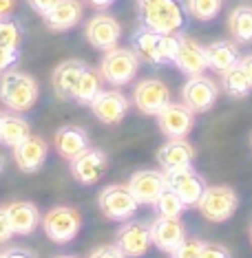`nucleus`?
<instances>
[{"mask_svg":"<svg viewBox=\"0 0 252 258\" xmlns=\"http://www.w3.org/2000/svg\"><path fill=\"white\" fill-rule=\"evenodd\" d=\"M40 89L38 82L29 73L22 71H5L0 75V102L11 113H27L38 104Z\"/></svg>","mask_w":252,"mask_h":258,"instance_id":"nucleus-1","label":"nucleus"},{"mask_svg":"<svg viewBox=\"0 0 252 258\" xmlns=\"http://www.w3.org/2000/svg\"><path fill=\"white\" fill-rule=\"evenodd\" d=\"M139 64H142V60L133 49L115 46L111 51H104V57L99 62V75L109 86L120 89V86H126L128 82H133V78L139 71Z\"/></svg>","mask_w":252,"mask_h":258,"instance_id":"nucleus-2","label":"nucleus"},{"mask_svg":"<svg viewBox=\"0 0 252 258\" xmlns=\"http://www.w3.org/2000/svg\"><path fill=\"white\" fill-rule=\"evenodd\" d=\"M144 27L157 33H179L186 20V9L179 0H157L153 5L137 7Z\"/></svg>","mask_w":252,"mask_h":258,"instance_id":"nucleus-3","label":"nucleus"},{"mask_svg":"<svg viewBox=\"0 0 252 258\" xmlns=\"http://www.w3.org/2000/svg\"><path fill=\"white\" fill-rule=\"evenodd\" d=\"M82 214L71 205H56L42 216V230L56 245H67L80 234Z\"/></svg>","mask_w":252,"mask_h":258,"instance_id":"nucleus-4","label":"nucleus"},{"mask_svg":"<svg viewBox=\"0 0 252 258\" xmlns=\"http://www.w3.org/2000/svg\"><path fill=\"white\" fill-rule=\"evenodd\" d=\"M197 208L204 219H208L210 223H224L237 212L239 197L228 185H210L204 190L201 199L197 201Z\"/></svg>","mask_w":252,"mask_h":258,"instance_id":"nucleus-5","label":"nucleus"},{"mask_svg":"<svg viewBox=\"0 0 252 258\" xmlns=\"http://www.w3.org/2000/svg\"><path fill=\"white\" fill-rule=\"evenodd\" d=\"M97 205L99 212L111 221H128L137 214L139 203L135 201V197L131 195L128 185H107L102 192L97 195Z\"/></svg>","mask_w":252,"mask_h":258,"instance_id":"nucleus-6","label":"nucleus"},{"mask_svg":"<svg viewBox=\"0 0 252 258\" xmlns=\"http://www.w3.org/2000/svg\"><path fill=\"white\" fill-rule=\"evenodd\" d=\"M164 177H166V187L168 190H173L175 195L184 201L186 208L197 205V201L204 195V190H206L204 177L201 174H197L195 170H192V166L177 168V170H166Z\"/></svg>","mask_w":252,"mask_h":258,"instance_id":"nucleus-7","label":"nucleus"},{"mask_svg":"<svg viewBox=\"0 0 252 258\" xmlns=\"http://www.w3.org/2000/svg\"><path fill=\"white\" fill-rule=\"evenodd\" d=\"M157 124L168 139H186L195 124V113L184 102H168L157 113Z\"/></svg>","mask_w":252,"mask_h":258,"instance_id":"nucleus-8","label":"nucleus"},{"mask_svg":"<svg viewBox=\"0 0 252 258\" xmlns=\"http://www.w3.org/2000/svg\"><path fill=\"white\" fill-rule=\"evenodd\" d=\"M217 97H219V89L217 84L206 75H195L188 78L186 84L181 86V102L188 106L192 113H208L215 106Z\"/></svg>","mask_w":252,"mask_h":258,"instance_id":"nucleus-9","label":"nucleus"},{"mask_svg":"<svg viewBox=\"0 0 252 258\" xmlns=\"http://www.w3.org/2000/svg\"><path fill=\"white\" fill-rule=\"evenodd\" d=\"M115 245L120 247V251L126 258H142V256H146L148 254V249H150V245H153L148 225H144L142 221L128 219L124 225L117 230Z\"/></svg>","mask_w":252,"mask_h":258,"instance_id":"nucleus-10","label":"nucleus"},{"mask_svg":"<svg viewBox=\"0 0 252 258\" xmlns=\"http://www.w3.org/2000/svg\"><path fill=\"white\" fill-rule=\"evenodd\" d=\"M91 113L95 115V119H99L107 126H117L122 119L126 117L131 102L126 99L124 93L115 91V89H102L95 95V99L91 102Z\"/></svg>","mask_w":252,"mask_h":258,"instance_id":"nucleus-11","label":"nucleus"},{"mask_svg":"<svg viewBox=\"0 0 252 258\" xmlns=\"http://www.w3.org/2000/svg\"><path fill=\"white\" fill-rule=\"evenodd\" d=\"M109 168V155L99 148H86L75 159H71V174L82 185H93L104 177Z\"/></svg>","mask_w":252,"mask_h":258,"instance_id":"nucleus-12","label":"nucleus"},{"mask_svg":"<svg viewBox=\"0 0 252 258\" xmlns=\"http://www.w3.org/2000/svg\"><path fill=\"white\" fill-rule=\"evenodd\" d=\"M84 36L93 49L111 51V49H115L117 42H120V38H122V25L109 14H95L89 22H86Z\"/></svg>","mask_w":252,"mask_h":258,"instance_id":"nucleus-13","label":"nucleus"},{"mask_svg":"<svg viewBox=\"0 0 252 258\" xmlns=\"http://www.w3.org/2000/svg\"><path fill=\"white\" fill-rule=\"evenodd\" d=\"M168 102H171V91H168V86L162 80H155V78L142 80V82H137L135 91H133V104L144 115L157 117V113Z\"/></svg>","mask_w":252,"mask_h":258,"instance_id":"nucleus-14","label":"nucleus"},{"mask_svg":"<svg viewBox=\"0 0 252 258\" xmlns=\"http://www.w3.org/2000/svg\"><path fill=\"white\" fill-rule=\"evenodd\" d=\"M126 185L139 205H153L157 197L166 190V177L160 170H137L131 174Z\"/></svg>","mask_w":252,"mask_h":258,"instance_id":"nucleus-15","label":"nucleus"},{"mask_svg":"<svg viewBox=\"0 0 252 258\" xmlns=\"http://www.w3.org/2000/svg\"><path fill=\"white\" fill-rule=\"evenodd\" d=\"M150 240L160 251L171 254L186 240V227L179 219H171V216H160L148 225Z\"/></svg>","mask_w":252,"mask_h":258,"instance_id":"nucleus-16","label":"nucleus"},{"mask_svg":"<svg viewBox=\"0 0 252 258\" xmlns=\"http://www.w3.org/2000/svg\"><path fill=\"white\" fill-rule=\"evenodd\" d=\"M46 157H49V144L38 135H29L20 144L14 146V159L18 163V168L27 174L38 172L44 166Z\"/></svg>","mask_w":252,"mask_h":258,"instance_id":"nucleus-17","label":"nucleus"},{"mask_svg":"<svg viewBox=\"0 0 252 258\" xmlns=\"http://www.w3.org/2000/svg\"><path fill=\"white\" fill-rule=\"evenodd\" d=\"M173 64L179 69L184 75L195 78V75H204V71L208 69L206 62V51L204 46L192 40L190 36H179V44H177V53H175Z\"/></svg>","mask_w":252,"mask_h":258,"instance_id":"nucleus-18","label":"nucleus"},{"mask_svg":"<svg viewBox=\"0 0 252 258\" xmlns=\"http://www.w3.org/2000/svg\"><path fill=\"white\" fill-rule=\"evenodd\" d=\"M82 11L84 9L80 0H58L42 16V20L51 31H69L82 20Z\"/></svg>","mask_w":252,"mask_h":258,"instance_id":"nucleus-19","label":"nucleus"},{"mask_svg":"<svg viewBox=\"0 0 252 258\" xmlns=\"http://www.w3.org/2000/svg\"><path fill=\"white\" fill-rule=\"evenodd\" d=\"M157 161H160V166L164 168V172H166V170L192 166V161H195V148H192V144H188L186 139H168V142L157 150Z\"/></svg>","mask_w":252,"mask_h":258,"instance_id":"nucleus-20","label":"nucleus"},{"mask_svg":"<svg viewBox=\"0 0 252 258\" xmlns=\"http://www.w3.org/2000/svg\"><path fill=\"white\" fill-rule=\"evenodd\" d=\"M133 51L142 62L150 64V67H162V33L142 25L133 33Z\"/></svg>","mask_w":252,"mask_h":258,"instance_id":"nucleus-21","label":"nucleus"},{"mask_svg":"<svg viewBox=\"0 0 252 258\" xmlns=\"http://www.w3.org/2000/svg\"><path fill=\"white\" fill-rule=\"evenodd\" d=\"M91 146L89 135L80 126H62L56 131V150L62 159H75Z\"/></svg>","mask_w":252,"mask_h":258,"instance_id":"nucleus-22","label":"nucleus"},{"mask_svg":"<svg viewBox=\"0 0 252 258\" xmlns=\"http://www.w3.org/2000/svg\"><path fill=\"white\" fill-rule=\"evenodd\" d=\"M206 51V62L208 69L215 73H226L228 69L237 67L241 55H239V46L230 42V40H217V42H210L208 46H204Z\"/></svg>","mask_w":252,"mask_h":258,"instance_id":"nucleus-23","label":"nucleus"},{"mask_svg":"<svg viewBox=\"0 0 252 258\" xmlns=\"http://www.w3.org/2000/svg\"><path fill=\"white\" fill-rule=\"evenodd\" d=\"M86 64L82 60H64L56 67L54 78H51V84H54L56 95L62 99V102H71L73 99V89H75V82H78L82 69Z\"/></svg>","mask_w":252,"mask_h":258,"instance_id":"nucleus-24","label":"nucleus"},{"mask_svg":"<svg viewBox=\"0 0 252 258\" xmlns=\"http://www.w3.org/2000/svg\"><path fill=\"white\" fill-rule=\"evenodd\" d=\"M5 210H7V214H9L14 232L20 234V236L33 234L38 227V223H42V216H40L38 208L29 201H11Z\"/></svg>","mask_w":252,"mask_h":258,"instance_id":"nucleus-25","label":"nucleus"},{"mask_svg":"<svg viewBox=\"0 0 252 258\" xmlns=\"http://www.w3.org/2000/svg\"><path fill=\"white\" fill-rule=\"evenodd\" d=\"M99 91H102V75H99V71H95V69L84 67L78 82H75L73 102L80 104V106H91V102L95 99Z\"/></svg>","mask_w":252,"mask_h":258,"instance_id":"nucleus-26","label":"nucleus"},{"mask_svg":"<svg viewBox=\"0 0 252 258\" xmlns=\"http://www.w3.org/2000/svg\"><path fill=\"white\" fill-rule=\"evenodd\" d=\"M31 135V126L20 113H5L3 124H0V144L14 148L16 144H20L25 137Z\"/></svg>","mask_w":252,"mask_h":258,"instance_id":"nucleus-27","label":"nucleus"},{"mask_svg":"<svg viewBox=\"0 0 252 258\" xmlns=\"http://www.w3.org/2000/svg\"><path fill=\"white\" fill-rule=\"evenodd\" d=\"M228 29H230V36L241 44L252 42V7L250 5H241V7H234L230 18H228Z\"/></svg>","mask_w":252,"mask_h":258,"instance_id":"nucleus-28","label":"nucleus"},{"mask_svg":"<svg viewBox=\"0 0 252 258\" xmlns=\"http://www.w3.org/2000/svg\"><path fill=\"white\" fill-rule=\"evenodd\" d=\"M221 86H224V91L228 93V95L237 97V99L245 97L252 91V84H250L248 75L241 71L239 64L237 67H232V69H228L226 73H221Z\"/></svg>","mask_w":252,"mask_h":258,"instance_id":"nucleus-29","label":"nucleus"},{"mask_svg":"<svg viewBox=\"0 0 252 258\" xmlns=\"http://www.w3.org/2000/svg\"><path fill=\"white\" fill-rule=\"evenodd\" d=\"M221 7H224V0H184V9L195 20H201V22L215 20L219 16Z\"/></svg>","mask_w":252,"mask_h":258,"instance_id":"nucleus-30","label":"nucleus"},{"mask_svg":"<svg viewBox=\"0 0 252 258\" xmlns=\"http://www.w3.org/2000/svg\"><path fill=\"white\" fill-rule=\"evenodd\" d=\"M153 205H155V210H157V214L160 216H171V219H179V216L184 214V210H186L184 201H181L173 190H168V187L162 192L160 197H157V201Z\"/></svg>","mask_w":252,"mask_h":258,"instance_id":"nucleus-31","label":"nucleus"},{"mask_svg":"<svg viewBox=\"0 0 252 258\" xmlns=\"http://www.w3.org/2000/svg\"><path fill=\"white\" fill-rule=\"evenodd\" d=\"M22 29L14 18H0V46L5 49H20Z\"/></svg>","mask_w":252,"mask_h":258,"instance_id":"nucleus-32","label":"nucleus"},{"mask_svg":"<svg viewBox=\"0 0 252 258\" xmlns=\"http://www.w3.org/2000/svg\"><path fill=\"white\" fill-rule=\"evenodd\" d=\"M201 245H204V240L186 238L177 249L171 251V258H199L201 256Z\"/></svg>","mask_w":252,"mask_h":258,"instance_id":"nucleus-33","label":"nucleus"},{"mask_svg":"<svg viewBox=\"0 0 252 258\" xmlns=\"http://www.w3.org/2000/svg\"><path fill=\"white\" fill-rule=\"evenodd\" d=\"M18 60H20V49H5V46H0V75L9 71Z\"/></svg>","mask_w":252,"mask_h":258,"instance_id":"nucleus-34","label":"nucleus"},{"mask_svg":"<svg viewBox=\"0 0 252 258\" xmlns=\"http://www.w3.org/2000/svg\"><path fill=\"white\" fill-rule=\"evenodd\" d=\"M199 258H230V251H228L221 243H204L201 256Z\"/></svg>","mask_w":252,"mask_h":258,"instance_id":"nucleus-35","label":"nucleus"},{"mask_svg":"<svg viewBox=\"0 0 252 258\" xmlns=\"http://www.w3.org/2000/svg\"><path fill=\"white\" fill-rule=\"evenodd\" d=\"M14 225H11L9 221V214L5 208H0V243H9L11 238H14Z\"/></svg>","mask_w":252,"mask_h":258,"instance_id":"nucleus-36","label":"nucleus"},{"mask_svg":"<svg viewBox=\"0 0 252 258\" xmlns=\"http://www.w3.org/2000/svg\"><path fill=\"white\" fill-rule=\"evenodd\" d=\"M89 258H126L117 245H99L89 254Z\"/></svg>","mask_w":252,"mask_h":258,"instance_id":"nucleus-37","label":"nucleus"},{"mask_svg":"<svg viewBox=\"0 0 252 258\" xmlns=\"http://www.w3.org/2000/svg\"><path fill=\"white\" fill-rule=\"evenodd\" d=\"M58 3V0H27V5L31 7L36 14H40V16H44L46 11H49L54 5Z\"/></svg>","mask_w":252,"mask_h":258,"instance_id":"nucleus-38","label":"nucleus"},{"mask_svg":"<svg viewBox=\"0 0 252 258\" xmlns=\"http://www.w3.org/2000/svg\"><path fill=\"white\" fill-rule=\"evenodd\" d=\"M3 258H36L31 251L27 249H20V247H11L7 251H3Z\"/></svg>","mask_w":252,"mask_h":258,"instance_id":"nucleus-39","label":"nucleus"},{"mask_svg":"<svg viewBox=\"0 0 252 258\" xmlns=\"http://www.w3.org/2000/svg\"><path fill=\"white\" fill-rule=\"evenodd\" d=\"M16 3L18 0H0V18H9L16 11Z\"/></svg>","mask_w":252,"mask_h":258,"instance_id":"nucleus-40","label":"nucleus"},{"mask_svg":"<svg viewBox=\"0 0 252 258\" xmlns=\"http://www.w3.org/2000/svg\"><path fill=\"white\" fill-rule=\"evenodd\" d=\"M239 67H241V71L248 75V80H250V84H252V53L243 55L241 60H239Z\"/></svg>","mask_w":252,"mask_h":258,"instance_id":"nucleus-41","label":"nucleus"},{"mask_svg":"<svg viewBox=\"0 0 252 258\" xmlns=\"http://www.w3.org/2000/svg\"><path fill=\"white\" fill-rule=\"evenodd\" d=\"M113 3L115 0H86V5H91V7H95V9H107Z\"/></svg>","mask_w":252,"mask_h":258,"instance_id":"nucleus-42","label":"nucleus"},{"mask_svg":"<svg viewBox=\"0 0 252 258\" xmlns=\"http://www.w3.org/2000/svg\"><path fill=\"white\" fill-rule=\"evenodd\" d=\"M135 3H137V7H146V5H153L157 0H135Z\"/></svg>","mask_w":252,"mask_h":258,"instance_id":"nucleus-43","label":"nucleus"},{"mask_svg":"<svg viewBox=\"0 0 252 258\" xmlns=\"http://www.w3.org/2000/svg\"><path fill=\"white\" fill-rule=\"evenodd\" d=\"M56 258H78V256H73V254H62V256H56Z\"/></svg>","mask_w":252,"mask_h":258,"instance_id":"nucleus-44","label":"nucleus"},{"mask_svg":"<svg viewBox=\"0 0 252 258\" xmlns=\"http://www.w3.org/2000/svg\"><path fill=\"white\" fill-rule=\"evenodd\" d=\"M3 168H5V163H3V159H0V174H3Z\"/></svg>","mask_w":252,"mask_h":258,"instance_id":"nucleus-45","label":"nucleus"},{"mask_svg":"<svg viewBox=\"0 0 252 258\" xmlns=\"http://www.w3.org/2000/svg\"><path fill=\"white\" fill-rule=\"evenodd\" d=\"M3 115H5V113H3V110H0V124H3Z\"/></svg>","mask_w":252,"mask_h":258,"instance_id":"nucleus-46","label":"nucleus"},{"mask_svg":"<svg viewBox=\"0 0 252 258\" xmlns=\"http://www.w3.org/2000/svg\"><path fill=\"white\" fill-rule=\"evenodd\" d=\"M250 243H252V230H250Z\"/></svg>","mask_w":252,"mask_h":258,"instance_id":"nucleus-47","label":"nucleus"},{"mask_svg":"<svg viewBox=\"0 0 252 258\" xmlns=\"http://www.w3.org/2000/svg\"><path fill=\"white\" fill-rule=\"evenodd\" d=\"M0 258H3V254H0Z\"/></svg>","mask_w":252,"mask_h":258,"instance_id":"nucleus-48","label":"nucleus"}]
</instances>
